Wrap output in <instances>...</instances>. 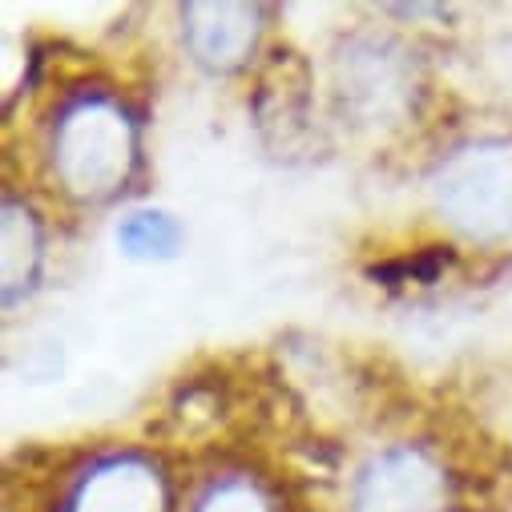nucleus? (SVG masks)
Instances as JSON below:
<instances>
[{
  "instance_id": "7ed1b4c3",
  "label": "nucleus",
  "mask_w": 512,
  "mask_h": 512,
  "mask_svg": "<svg viewBox=\"0 0 512 512\" xmlns=\"http://www.w3.org/2000/svg\"><path fill=\"white\" fill-rule=\"evenodd\" d=\"M440 218L468 242H500L512 234V150L464 146L432 178Z\"/></svg>"
},
{
  "instance_id": "f257e3e1",
  "label": "nucleus",
  "mask_w": 512,
  "mask_h": 512,
  "mask_svg": "<svg viewBox=\"0 0 512 512\" xmlns=\"http://www.w3.org/2000/svg\"><path fill=\"white\" fill-rule=\"evenodd\" d=\"M49 166L57 186L77 202H105L138 166V130L125 105L101 89L73 97L49 138Z\"/></svg>"
},
{
  "instance_id": "423d86ee",
  "label": "nucleus",
  "mask_w": 512,
  "mask_h": 512,
  "mask_svg": "<svg viewBox=\"0 0 512 512\" xmlns=\"http://www.w3.org/2000/svg\"><path fill=\"white\" fill-rule=\"evenodd\" d=\"M263 33V9L259 5H194L182 9V37L190 57L210 73H234L250 61L254 45Z\"/></svg>"
},
{
  "instance_id": "20e7f679",
  "label": "nucleus",
  "mask_w": 512,
  "mask_h": 512,
  "mask_svg": "<svg viewBox=\"0 0 512 512\" xmlns=\"http://www.w3.org/2000/svg\"><path fill=\"white\" fill-rule=\"evenodd\" d=\"M351 512H448L444 464L420 444L375 452L351 480Z\"/></svg>"
},
{
  "instance_id": "f03ea898",
  "label": "nucleus",
  "mask_w": 512,
  "mask_h": 512,
  "mask_svg": "<svg viewBox=\"0 0 512 512\" xmlns=\"http://www.w3.org/2000/svg\"><path fill=\"white\" fill-rule=\"evenodd\" d=\"M416 65L404 45L355 33L335 49V105L363 130H383L412 113Z\"/></svg>"
},
{
  "instance_id": "39448f33",
  "label": "nucleus",
  "mask_w": 512,
  "mask_h": 512,
  "mask_svg": "<svg viewBox=\"0 0 512 512\" xmlns=\"http://www.w3.org/2000/svg\"><path fill=\"white\" fill-rule=\"evenodd\" d=\"M166 480L146 456H109L97 460L69 492L65 512H166Z\"/></svg>"
},
{
  "instance_id": "0eeeda50",
  "label": "nucleus",
  "mask_w": 512,
  "mask_h": 512,
  "mask_svg": "<svg viewBox=\"0 0 512 512\" xmlns=\"http://www.w3.org/2000/svg\"><path fill=\"white\" fill-rule=\"evenodd\" d=\"M0 291H5V307H17L41 275V259H45V230L37 210L17 198L5 194V210H0Z\"/></svg>"
},
{
  "instance_id": "1a4fd4ad",
  "label": "nucleus",
  "mask_w": 512,
  "mask_h": 512,
  "mask_svg": "<svg viewBox=\"0 0 512 512\" xmlns=\"http://www.w3.org/2000/svg\"><path fill=\"white\" fill-rule=\"evenodd\" d=\"M194 512H275V508H271L267 492L254 484V480H246V476H222V480H214L198 496Z\"/></svg>"
},
{
  "instance_id": "6e6552de",
  "label": "nucleus",
  "mask_w": 512,
  "mask_h": 512,
  "mask_svg": "<svg viewBox=\"0 0 512 512\" xmlns=\"http://www.w3.org/2000/svg\"><path fill=\"white\" fill-rule=\"evenodd\" d=\"M182 242H186L182 222L170 210H158V206L130 210L117 222L121 254H130V259H138V263H170V259H178Z\"/></svg>"
}]
</instances>
